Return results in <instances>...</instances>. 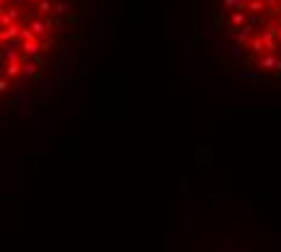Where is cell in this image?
Wrapping results in <instances>:
<instances>
[{
    "mask_svg": "<svg viewBox=\"0 0 281 252\" xmlns=\"http://www.w3.org/2000/svg\"><path fill=\"white\" fill-rule=\"evenodd\" d=\"M75 0H0V119L46 71Z\"/></svg>",
    "mask_w": 281,
    "mask_h": 252,
    "instance_id": "obj_1",
    "label": "cell"
},
{
    "mask_svg": "<svg viewBox=\"0 0 281 252\" xmlns=\"http://www.w3.org/2000/svg\"><path fill=\"white\" fill-rule=\"evenodd\" d=\"M276 61H279V56L269 51V56L260 58V68H262V71H274V68H276Z\"/></svg>",
    "mask_w": 281,
    "mask_h": 252,
    "instance_id": "obj_4",
    "label": "cell"
},
{
    "mask_svg": "<svg viewBox=\"0 0 281 252\" xmlns=\"http://www.w3.org/2000/svg\"><path fill=\"white\" fill-rule=\"evenodd\" d=\"M250 34H252V25H247V22H245L243 29H235V32H233L235 44H243V47H247V41H250Z\"/></svg>",
    "mask_w": 281,
    "mask_h": 252,
    "instance_id": "obj_2",
    "label": "cell"
},
{
    "mask_svg": "<svg viewBox=\"0 0 281 252\" xmlns=\"http://www.w3.org/2000/svg\"><path fill=\"white\" fill-rule=\"evenodd\" d=\"M276 41H279V44H281V25H279V27H276Z\"/></svg>",
    "mask_w": 281,
    "mask_h": 252,
    "instance_id": "obj_10",
    "label": "cell"
},
{
    "mask_svg": "<svg viewBox=\"0 0 281 252\" xmlns=\"http://www.w3.org/2000/svg\"><path fill=\"white\" fill-rule=\"evenodd\" d=\"M223 3L230 10H247V0H223Z\"/></svg>",
    "mask_w": 281,
    "mask_h": 252,
    "instance_id": "obj_8",
    "label": "cell"
},
{
    "mask_svg": "<svg viewBox=\"0 0 281 252\" xmlns=\"http://www.w3.org/2000/svg\"><path fill=\"white\" fill-rule=\"evenodd\" d=\"M245 54V47L243 44H233V49H230V56L233 58H240Z\"/></svg>",
    "mask_w": 281,
    "mask_h": 252,
    "instance_id": "obj_9",
    "label": "cell"
},
{
    "mask_svg": "<svg viewBox=\"0 0 281 252\" xmlns=\"http://www.w3.org/2000/svg\"><path fill=\"white\" fill-rule=\"evenodd\" d=\"M267 5H269L267 0H250V3H247V10L254 12V15H262L264 10H267Z\"/></svg>",
    "mask_w": 281,
    "mask_h": 252,
    "instance_id": "obj_5",
    "label": "cell"
},
{
    "mask_svg": "<svg viewBox=\"0 0 281 252\" xmlns=\"http://www.w3.org/2000/svg\"><path fill=\"white\" fill-rule=\"evenodd\" d=\"M247 22V10H235L233 17H230V27L233 29H240Z\"/></svg>",
    "mask_w": 281,
    "mask_h": 252,
    "instance_id": "obj_3",
    "label": "cell"
},
{
    "mask_svg": "<svg viewBox=\"0 0 281 252\" xmlns=\"http://www.w3.org/2000/svg\"><path fill=\"white\" fill-rule=\"evenodd\" d=\"M260 37L264 39V44H267V41H274V39H276V27H274V25H267Z\"/></svg>",
    "mask_w": 281,
    "mask_h": 252,
    "instance_id": "obj_7",
    "label": "cell"
},
{
    "mask_svg": "<svg viewBox=\"0 0 281 252\" xmlns=\"http://www.w3.org/2000/svg\"><path fill=\"white\" fill-rule=\"evenodd\" d=\"M247 3H250V0H247Z\"/></svg>",
    "mask_w": 281,
    "mask_h": 252,
    "instance_id": "obj_12",
    "label": "cell"
},
{
    "mask_svg": "<svg viewBox=\"0 0 281 252\" xmlns=\"http://www.w3.org/2000/svg\"><path fill=\"white\" fill-rule=\"evenodd\" d=\"M279 25H281V19H279Z\"/></svg>",
    "mask_w": 281,
    "mask_h": 252,
    "instance_id": "obj_11",
    "label": "cell"
},
{
    "mask_svg": "<svg viewBox=\"0 0 281 252\" xmlns=\"http://www.w3.org/2000/svg\"><path fill=\"white\" fill-rule=\"evenodd\" d=\"M250 51H252V54H262V51H267V49H264V39L260 37V34L250 39Z\"/></svg>",
    "mask_w": 281,
    "mask_h": 252,
    "instance_id": "obj_6",
    "label": "cell"
}]
</instances>
